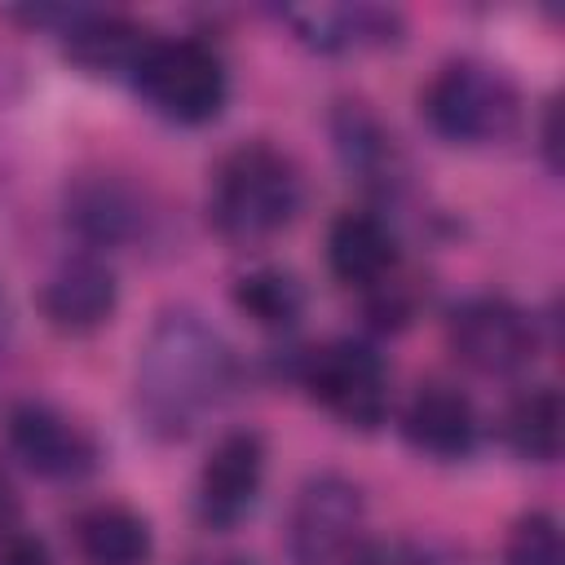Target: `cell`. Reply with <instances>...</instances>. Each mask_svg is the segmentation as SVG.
I'll list each match as a JSON object with an SVG mask.
<instances>
[{
  "label": "cell",
  "instance_id": "6da1fadb",
  "mask_svg": "<svg viewBox=\"0 0 565 565\" xmlns=\"http://www.w3.org/2000/svg\"><path fill=\"white\" fill-rule=\"evenodd\" d=\"M238 375L230 340L190 305L163 309L146 331L137 358L132 406L137 424L159 441L190 437L207 415L221 411Z\"/></svg>",
  "mask_w": 565,
  "mask_h": 565
},
{
  "label": "cell",
  "instance_id": "7a4b0ae2",
  "mask_svg": "<svg viewBox=\"0 0 565 565\" xmlns=\"http://www.w3.org/2000/svg\"><path fill=\"white\" fill-rule=\"evenodd\" d=\"M305 207V172L300 163L269 146L243 141L221 154L207 185V221L234 247H260L278 238Z\"/></svg>",
  "mask_w": 565,
  "mask_h": 565
},
{
  "label": "cell",
  "instance_id": "3957f363",
  "mask_svg": "<svg viewBox=\"0 0 565 565\" xmlns=\"http://www.w3.org/2000/svg\"><path fill=\"white\" fill-rule=\"evenodd\" d=\"M419 115L450 146H499L521 124V88L486 57H450L419 88Z\"/></svg>",
  "mask_w": 565,
  "mask_h": 565
},
{
  "label": "cell",
  "instance_id": "277c9868",
  "mask_svg": "<svg viewBox=\"0 0 565 565\" xmlns=\"http://www.w3.org/2000/svg\"><path fill=\"white\" fill-rule=\"evenodd\" d=\"M132 84L154 115L181 128L212 124L230 102V71L221 53L194 35H154L132 71Z\"/></svg>",
  "mask_w": 565,
  "mask_h": 565
},
{
  "label": "cell",
  "instance_id": "5b68a950",
  "mask_svg": "<svg viewBox=\"0 0 565 565\" xmlns=\"http://www.w3.org/2000/svg\"><path fill=\"white\" fill-rule=\"evenodd\" d=\"M300 384L309 397L353 433H375L388 419V366L362 340H327L305 353Z\"/></svg>",
  "mask_w": 565,
  "mask_h": 565
},
{
  "label": "cell",
  "instance_id": "8992f818",
  "mask_svg": "<svg viewBox=\"0 0 565 565\" xmlns=\"http://www.w3.org/2000/svg\"><path fill=\"white\" fill-rule=\"evenodd\" d=\"M366 521L362 486L344 472H309L287 512V561L291 565H344L358 552Z\"/></svg>",
  "mask_w": 565,
  "mask_h": 565
},
{
  "label": "cell",
  "instance_id": "52a82bcc",
  "mask_svg": "<svg viewBox=\"0 0 565 565\" xmlns=\"http://www.w3.org/2000/svg\"><path fill=\"white\" fill-rule=\"evenodd\" d=\"M450 353L477 375H516L539 353V322L508 296H468L446 318Z\"/></svg>",
  "mask_w": 565,
  "mask_h": 565
},
{
  "label": "cell",
  "instance_id": "ba28073f",
  "mask_svg": "<svg viewBox=\"0 0 565 565\" xmlns=\"http://www.w3.org/2000/svg\"><path fill=\"white\" fill-rule=\"evenodd\" d=\"M4 441H9L13 459L26 472L44 477V481H84L102 459V446H97L93 428H84L75 415H66L53 402L9 406Z\"/></svg>",
  "mask_w": 565,
  "mask_h": 565
},
{
  "label": "cell",
  "instance_id": "9c48e42d",
  "mask_svg": "<svg viewBox=\"0 0 565 565\" xmlns=\"http://www.w3.org/2000/svg\"><path fill=\"white\" fill-rule=\"evenodd\" d=\"M265 468H269V446L256 428H234L216 437L194 481L199 521L207 530H234L243 516H252L265 490Z\"/></svg>",
  "mask_w": 565,
  "mask_h": 565
},
{
  "label": "cell",
  "instance_id": "30bf717a",
  "mask_svg": "<svg viewBox=\"0 0 565 565\" xmlns=\"http://www.w3.org/2000/svg\"><path fill=\"white\" fill-rule=\"evenodd\" d=\"M35 305L53 331L88 335L110 322V313L119 305V278L97 252H75V256H62L40 278Z\"/></svg>",
  "mask_w": 565,
  "mask_h": 565
},
{
  "label": "cell",
  "instance_id": "8fae6325",
  "mask_svg": "<svg viewBox=\"0 0 565 565\" xmlns=\"http://www.w3.org/2000/svg\"><path fill=\"white\" fill-rule=\"evenodd\" d=\"M397 428L411 450L428 459H468L481 437V419L472 397L459 384L446 380H424L411 388V397L397 411Z\"/></svg>",
  "mask_w": 565,
  "mask_h": 565
},
{
  "label": "cell",
  "instance_id": "7c38bea8",
  "mask_svg": "<svg viewBox=\"0 0 565 565\" xmlns=\"http://www.w3.org/2000/svg\"><path fill=\"white\" fill-rule=\"evenodd\" d=\"M146 194L115 172H79L66 185V225L88 247H128L146 234Z\"/></svg>",
  "mask_w": 565,
  "mask_h": 565
},
{
  "label": "cell",
  "instance_id": "4fadbf2b",
  "mask_svg": "<svg viewBox=\"0 0 565 565\" xmlns=\"http://www.w3.org/2000/svg\"><path fill=\"white\" fill-rule=\"evenodd\" d=\"M57 35H62L66 62L79 66L84 75H97V79H119V75L132 79L141 53L154 40L137 18L106 13V9H75Z\"/></svg>",
  "mask_w": 565,
  "mask_h": 565
},
{
  "label": "cell",
  "instance_id": "5bb4252c",
  "mask_svg": "<svg viewBox=\"0 0 565 565\" xmlns=\"http://www.w3.org/2000/svg\"><path fill=\"white\" fill-rule=\"evenodd\" d=\"M327 265H331L335 282H344L353 291L380 287L384 278H393L402 269L393 225L366 207L340 212L327 230Z\"/></svg>",
  "mask_w": 565,
  "mask_h": 565
},
{
  "label": "cell",
  "instance_id": "9a60e30c",
  "mask_svg": "<svg viewBox=\"0 0 565 565\" xmlns=\"http://www.w3.org/2000/svg\"><path fill=\"white\" fill-rule=\"evenodd\" d=\"M296 40L318 53H358V49H388L402 40V13L380 4H309L282 9Z\"/></svg>",
  "mask_w": 565,
  "mask_h": 565
},
{
  "label": "cell",
  "instance_id": "2e32d148",
  "mask_svg": "<svg viewBox=\"0 0 565 565\" xmlns=\"http://www.w3.org/2000/svg\"><path fill=\"white\" fill-rule=\"evenodd\" d=\"M71 543L84 565H146L154 552L150 521L119 503V499H97L71 516Z\"/></svg>",
  "mask_w": 565,
  "mask_h": 565
},
{
  "label": "cell",
  "instance_id": "e0dca14e",
  "mask_svg": "<svg viewBox=\"0 0 565 565\" xmlns=\"http://www.w3.org/2000/svg\"><path fill=\"white\" fill-rule=\"evenodd\" d=\"M331 137H335V154L340 163L362 177V181H380L388 185L397 177V146L393 132L380 124V115L366 102H340L331 110Z\"/></svg>",
  "mask_w": 565,
  "mask_h": 565
},
{
  "label": "cell",
  "instance_id": "ac0fdd59",
  "mask_svg": "<svg viewBox=\"0 0 565 565\" xmlns=\"http://www.w3.org/2000/svg\"><path fill=\"white\" fill-rule=\"evenodd\" d=\"M561 424H565L561 393L552 384H534V388H525L508 402L503 441L525 463H552L561 455Z\"/></svg>",
  "mask_w": 565,
  "mask_h": 565
},
{
  "label": "cell",
  "instance_id": "d6986e66",
  "mask_svg": "<svg viewBox=\"0 0 565 565\" xmlns=\"http://www.w3.org/2000/svg\"><path fill=\"white\" fill-rule=\"evenodd\" d=\"M234 305H238V313H247L265 331H291L305 318L309 296H305V282L291 269H282V265H256V269L238 274Z\"/></svg>",
  "mask_w": 565,
  "mask_h": 565
},
{
  "label": "cell",
  "instance_id": "ffe728a7",
  "mask_svg": "<svg viewBox=\"0 0 565 565\" xmlns=\"http://www.w3.org/2000/svg\"><path fill=\"white\" fill-rule=\"evenodd\" d=\"M503 565H561V525L552 512L534 508L508 525Z\"/></svg>",
  "mask_w": 565,
  "mask_h": 565
},
{
  "label": "cell",
  "instance_id": "44dd1931",
  "mask_svg": "<svg viewBox=\"0 0 565 565\" xmlns=\"http://www.w3.org/2000/svg\"><path fill=\"white\" fill-rule=\"evenodd\" d=\"M349 565H433V556L411 539H371V543H358Z\"/></svg>",
  "mask_w": 565,
  "mask_h": 565
},
{
  "label": "cell",
  "instance_id": "7402d4cb",
  "mask_svg": "<svg viewBox=\"0 0 565 565\" xmlns=\"http://www.w3.org/2000/svg\"><path fill=\"white\" fill-rule=\"evenodd\" d=\"M543 154H547V168L556 172L561 168V159H556V150H561V141H556V102H547V110H543Z\"/></svg>",
  "mask_w": 565,
  "mask_h": 565
},
{
  "label": "cell",
  "instance_id": "603a6c76",
  "mask_svg": "<svg viewBox=\"0 0 565 565\" xmlns=\"http://www.w3.org/2000/svg\"><path fill=\"white\" fill-rule=\"evenodd\" d=\"M185 565H256V561L243 552H203V556H190Z\"/></svg>",
  "mask_w": 565,
  "mask_h": 565
},
{
  "label": "cell",
  "instance_id": "cb8c5ba5",
  "mask_svg": "<svg viewBox=\"0 0 565 565\" xmlns=\"http://www.w3.org/2000/svg\"><path fill=\"white\" fill-rule=\"evenodd\" d=\"M13 521H18V503H13V490H9L4 477H0V534H9Z\"/></svg>",
  "mask_w": 565,
  "mask_h": 565
}]
</instances>
